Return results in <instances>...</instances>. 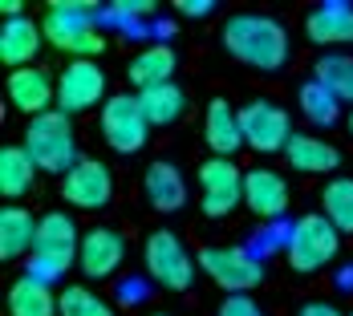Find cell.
Returning <instances> with one entry per match:
<instances>
[{
	"label": "cell",
	"mask_w": 353,
	"mask_h": 316,
	"mask_svg": "<svg viewBox=\"0 0 353 316\" xmlns=\"http://www.w3.org/2000/svg\"><path fill=\"white\" fill-rule=\"evenodd\" d=\"M223 49L236 61L252 65V70L276 73L288 61V33H284L281 21H272V17L240 12V17H232L223 25Z\"/></svg>",
	"instance_id": "obj_1"
},
{
	"label": "cell",
	"mask_w": 353,
	"mask_h": 316,
	"mask_svg": "<svg viewBox=\"0 0 353 316\" xmlns=\"http://www.w3.org/2000/svg\"><path fill=\"white\" fill-rule=\"evenodd\" d=\"M77 247H81V235H77V223H73L65 211H49V215H41L29 276L41 280V284L61 280V276L70 272V264L77 260Z\"/></svg>",
	"instance_id": "obj_2"
},
{
	"label": "cell",
	"mask_w": 353,
	"mask_h": 316,
	"mask_svg": "<svg viewBox=\"0 0 353 316\" xmlns=\"http://www.w3.org/2000/svg\"><path fill=\"white\" fill-rule=\"evenodd\" d=\"M25 150L37 162V171H49V175H70L73 167L81 162L77 158V142H73L70 114H61V109H49V114H41V118L29 122Z\"/></svg>",
	"instance_id": "obj_3"
},
{
	"label": "cell",
	"mask_w": 353,
	"mask_h": 316,
	"mask_svg": "<svg viewBox=\"0 0 353 316\" xmlns=\"http://www.w3.org/2000/svg\"><path fill=\"white\" fill-rule=\"evenodd\" d=\"M90 12H94L90 4H65V0H61V4H49L41 33H45V41H49L53 49L73 53V61H94V57L106 49V41L94 29Z\"/></svg>",
	"instance_id": "obj_4"
},
{
	"label": "cell",
	"mask_w": 353,
	"mask_h": 316,
	"mask_svg": "<svg viewBox=\"0 0 353 316\" xmlns=\"http://www.w3.org/2000/svg\"><path fill=\"white\" fill-rule=\"evenodd\" d=\"M341 247V231L325 219V215H301L292 227H288V244H284V260L292 272L309 276V272H321L325 264H333Z\"/></svg>",
	"instance_id": "obj_5"
},
{
	"label": "cell",
	"mask_w": 353,
	"mask_h": 316,
	"mask_svg": "<svg viewBox=\"0 0 353 316\" xmlns=\"http://www.w3.org/2000/svg\"><path fill=\"white\" fill-rule=\"evenodd\" d=\"M142 260H146V276L154 284H163V288H171V292H183V288H191V280H195V255L167 227L154 231V235H146Z\"/></svg>",
	"instance_id": "obj_6"
},
{
	"label": "cell",
	"mask_w": 353,
	"mask_h": 316,
	"mask_svg": "<svg viewBox=\"0 0 353 316\" xmlns=\"http://www.w3.org/2000/svg\"><path fill=\"white\" fill-rule=\"evenodd\" d=\"M199 268L212 276L219 288H228L232 296H248L256 284L264 280L260 260L244 247H203L199 251Z\"/></svg>",
	"instance_id": "obj_7"
},
{
	"label": "cell",
	"mask_w": 353,
	"mask_h": 316,
	"mask_svg": "<svg viewBox=\"0 0 353 316\" xmlns=\"http://www.w3.org/2000/svg\"><path fill=\"white\" fill-rule=\"evenodd\" d=\"M240 130H244V146L260 150V154H276V150H288V142L296 138L292 134V122L276 102H248L240 109Z\"/></svg>",
	"instance_id": "obj_8"
},
{
	"label": "cell",
	"mask_w": 353,
	"mask_h": 316,
	"mask_svg": "<svg viewBox=\"0 0 353 316\" xmlns=\"http://www.w3.org/2000/svg\"><path fill=\"white\" fill-rule=\"evenodd\" d=\"M146 130H150V122H146L142 102L134 94H114V98H106V105H102V134H106L110 150H118V154L142 150Z\"/></svg>",
	"instance_id": "obj_9"
},
{
	"label": "cell",
	"mask_w": 353,
	"mask_h": 316,
	"mask_svg": "<svg viewBox=\"0 0 353 316\" xmlns=\"http://www.w3.org/2000/svg\"><path fill=\"white\" fill-rule=\"evenodd\" d=\"M199 191H203V211L219 219L244 203V171L232 158H208L199 167Z\"/></svg>",
	"instance_id": "obj_10"
},
{
	"label": "cell",
	"mask_w": 353,
	"mask_h": 316,
	"mask_svg": "<svg viewBox=\"0 0 353 316\" xmlns=\"http://www.w3.org/2000/svg\"><path fill=\"white\" fill-rule=\"evenodd\" d=\"M106 98V73L94 61H70L57 73V109L61 114H81Z\"/></svg>",
	"instance_id": "obj_11"
},
{
	"label": "cell",
	"mask_w": 353,
	"mask_h": 316,
	"mask_svg": "<svg viewBox=\"0 0 353 316\" xmlns=\"http://www.w3.org/2000/svg\"><path fill=\"white\" fill-rule=\"evenodd\" d=\"M110 195H114V178H110L106 162H98V158H81L70 175L61 178V199L70 207L98 211L110 203Z\"/></svg>",
	"instance_id": "obj_12"
},
{
	"label": "cell",
	"mask_w": 353,
	"mask_h": 316,
	"mask_svg": "<svg viewBox=\"0 0 353 316\" xmlns=\"http://www.w3.org/2000/svg\"><path fill=\"white\" fill-rule=\"evenodd\" d=\"M126 260V240L110 227H94L90 235H81V247H77V268L81 276L90 280H106L118 272V264Z\"/></svg>",
	"instance_id": "obj_13"
},
{
	"label": "cell",
	"mask_w": 353,
	"mask_h": 316,
	"mask_svg": "<svg viewBox=\"0 0 353 316\" xmlns=\"http://www.w3.org/2000/svg\"><path fill=\"white\" fill-rule=\"evenodd\" d=\"M244 207L260 219H281L288 211V182L284 175L268 171V167H256L244 171Z\"/></svg>",
	"instance_id": "obj_14"
},
{
	"label": "cell",
	"mask_w": 353,
	"mask_h": 316,
	"mask_svg": "<svg viewBox=\"0 0 353 316\" xmlns=\"http://www.w3.org/2000/svg\"><path fill=\"white\" fill-rule=\"evenodd\" d=\"M57 98V85H53V77L45 70H37V65H25V70H12L8 73V102L17 105L21 114H49V102Z\"/></svg>",
	"instance_id": "obj_15"
},
{
	"label": "cell",
	"mask_w": 353,
	"mask_h": 316,
	"mask_svg": "<svg viewBox=\"0 0 353 316\" xmlns=\"http://www.w3.org/2000/svg\"><path fill=\"white\" fill-rule=\"evenodd\" d=\"M305 33L313 45H353V4L325 0L305 17Z\"/></svg>",
	"instance_id": "obj_16"
},
{
	"label": "cell",
	"mask_w": 353,
	"mask_h": 316,
	"mask_svg": "<svg viewBox=\"0 0 353 316\" xmlns=\"http://www.w3.org/2000/svg\"><path fill=\"white\" fill-rule=\"evenodd\" d=\"M203 142L212 146L215 158H232L240 146H244V130H240V109L215 98L208 105V118H203Z\"/></svg>",
	"instance_id": "obj_17"
},
{
	"label": "cell",
	"mask_w": 353,
	"mask_h": 316,
	"mask_svg": "<svg viewBox=\"0 0 353 316\" xmlns=\"http://www.w3.org/2000/svg\"><path fill=\"white\" fill-rule=\"evenodd\" d=\"M142 191H146V203L154 211H163V215L179 211L183 199H187V182H183L175 162H150L146 175H142Z\"/></svg>",
	"instance_id": "obj_18"
},
{
	"label": "cell",
	"mask_w": 353,
	"mask_h": 316,
	"mask_svg": "<svg viewBox=\"0 0 353 316\" xmlns=\"http://www.w3.org/2000/svg\"><path fill=\"white\" fill-rule=\"evenodd\" d=\"M41 41H45V33H41V25H33L29 17L4 21V29H0V61L12 65V70H25L37 53H41Z\"/></svg>",
	"instance_id": "obj_19"
},
{
	"label": "cell",
	"mask_w": 353,
	"mask_h": 316,
	"mask_svg": "<svg viewBox=\"0 0 353 316\" xmlns=\"http://www.w3.org/2000/svg\"><path fill=\"white\" fill-rule=\"evenodd\" d=\"M284 158H288V167L301 171V175H329V171H337V162H341L337 146L313 138V134H296V138L288 142Z\"/></svg>",
	"instance_id": "obj_20"
},
{
	"label": "cell",
	"mask_w": 353,
	"mask_h": 316,
	"mask_svg": "<svg viewBox=\"0 0 353 316\" xmlns=\"http://www.w3.org/2000/svg\"><path fill=\"white\" fill-rule=\"evenodd\" d=\"M37 223L29 207H4L0 211V255L4 260H17L25 251H33L37 244Z\"/></svg>",
	"instance_id": "obj_21"
},
{
	"label": "cell",
	"mask_w": 353,
	"mask_h": 316,
	"mask_svg": "<svg viewBox=\"0 0 353 316\" xmlns=\"http://www.w3.org/2000/svg\"><path fill=\"white\" fill-rule=\"evenodd\" d=\"M175 77V49L171 45H146L139 57L130 61V81L142 89H154V85H167Z\"/></svg>",
	"instance_id": "obj_22"
},
{
	"label": "cell",
	"mask_w": 353,
	"mask_h": 316,
	"mask_svg": "<svg viewBox=\"0 0 353 316\" xmlns=\"http://www.w3.org/2000/svg\"><path fill=\"white\" fill-rule=\"evenodd\" d=\"M8 316H57V296L49 284L25 276L8 288Z\"/></svg>",
	"instance_id": "obj_23"
},
{
	"label": "cell",
	"mask_w": 353,
	"mask_h": 316,
	"mask_svg": "<svg viewBox=\"0 0 353 316\" xmlns=\"http://www.w3.org/2000/svg\"><path fill=\"white\" fill-rule=\"evenodd\" d=\"M139 102H142V114H146L150 126H171V122L183 118V109H187V94L179 89L175 81H167V85L142 89Z\"/></svg>",
	"instance_id": "obj_24"
},
{
	"label": "cell",
	"mask_w": 353,
	"mask_h": 316,
	"mask_svg": "<svg viewBox=\"0 0 353 316\" xmlns=\"http://www.w3.org/2000/svg\"><path fill=\"white\" fill-rule=\"evenodd\" d=\"M33 175H37V162L29 158L25 146H4V150H0V191H4L8 199L25 195V191L33 187Z\"/></svg>",
	"instance_id": "obj_25"
},
{
	"label": "cell",
	"mask_w": 353,
	"mask_h": 316,
	"mask_svg": "<svg viewBox=\"0 0 353 316\" xmlns=\"http://www.w3.org/2000/svg\"><path fill=\"white\" fill-rule=\"evenodd\" d=\"M321 215L341 231L353 235V178H333L321 191Z\"/></svg>",
	"instance_id": "obj_26"
},
{
	"label": "cell",
	"mask_w": 353,
	"mask_h": 316,
	"mask_svg": "<svg viewBox=\"0 0 353 316\" xmlns=\"http://www.w3.org/2000/svg\"><path fill=\"white\" fill-rule=\"evenodd\" d=\"M313 81H321L337 102L353 105V57L350 53H329V57H321L317 70H313Z\"/></svg>",
	"instance_id": "obj_27"
},
{
	"label": "cell",
	"mask_w": 353,
	"mask_h": 316,
	"mask_svg": "<svg viewBox=\"0 0 353 316\" xmlns=\"http://www.w3.org/2000/svg\"><path fill=\"white\" fill-rule=\"evenodd\" d=\"M301 109H305V118H309L313 126H333V122L341 118V102H337L321 81H305V85H301Z\"/></svg>",
	"instance_id": "obj_28"
},
{
	"label": "cell",
	"mask_w": 353,
	"mask_h": 316,
	"mask_svg": "<svg viewBox=\"0 0 353 316\" xmlns=\"http://www.w3.org/2000/svg\"><path fill=\"white\" fill-rule=\"evenodd\" d=\"M57 313L61 316H114V308H110L98 292H90L85 284H70L57 296Z\"/></svg>",
	"instance_id": "obj_29"
},
{
	"label": "cell",
	"mask_w": 353,
	"mask_h": 316,
	"mask_svg": "<svg viewBox=\"0 0 353 316\" xmlns=\"http://www.w3.org/2000/svg\"><path fill=\"white\" fill-rule=\"evenodd\" d=\"M219 316H264L260 304H252V296H228L219 304Z\"/></svg>",
	"instance_id": "obj_30"
},
{
	"label": "cell",
	"mask_w": 353,
	"mask_h": 316,
	"mask_svg": "<svg viewBox=\"0 0 353 316\" xmlns=\"http://www.w3.org/2000/svg\"><path fill=\"white\" fill-rule=\"evenodd\" d=\"M215 4L212 0H179L175 4V12H183V17H208Z\"/></svg>",
	"instance_id": "obj_31"
},
{
	"label": "cell",
	"mask_w": 353,
	"mask_h": 316,
	"mask_svg": "<svg viewBox=\"0 0 353 316\" xmlns=\"http://www.w3.org/2000/svg\"><path fill=\"white\" fill-rule=\"evenodd\" d=\"M301 316H345L337 304H329V300H313V304H305Z\"/></svg>",
	"instance_id": "obj_32"
},
{
	"label": "cell",
	"mask_w": 353,
	"mask_h": 316,
	"mask_svg": "<svg viewBox=\"0 0 353 316\" xmlns=\"http://www.w3.org/2000/svg\"><path fill=\"white\" fill-rule=\"evenodd\" d=\"M0 12H4L8 21H17V17H21V4H17V0H4V4H0Z\"/></svg>",
	"instance_id": "obj_33"
},
{
	"label": "cell",
	"mask_w": 353,
	"mask_h": 316,
	"mask_svg": "<svg viewBox=\"0 0 353 316\" xmlns=\"http://www.w3.org/2000/svg\"><path fill=\"white\" fill-rule=\"evenodd\" d=\"M350 134H353V109H350Z\"/></svg>",
	"instance_id": "obj_34"
},
{
	"label": "cell",
	"mask_w": 353,
	"mask_h": 316,
	"mask_svg": "<svg viewBox=\"0 0 353 316\" xmlns=\"http://www.w3.org/2000/svg\"><path fill=\"white\" fill-rule=\"evenodd\" d=\"M154 316H163V313H154Z\"/></svg>",
	"instance_id": "obj_35"
}]
</instances>
